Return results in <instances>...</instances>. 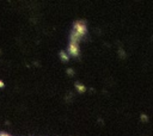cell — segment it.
Listing matches in <instances>:
<instances>
[{
	"label": "cell",
	"mask_w": 153,
	"mask_h": 136,
	"mask_svg": "<svg viewBox=\"0 0 153 136\" xmlns=\"http://www.w3.org/2000/svg\"><path fill=\"white\" fill-rule=\"evenodd\" d=\"M86 31H87L86 23L84 20H76L73 24V30L71 32L69 42H76V43H79V41L84 37V35L86 33Z\"/></svg>",
	"instance_id": "cell-1"
},
{
	"label": "cell",
	"mask_w": 153,
	"mask_h": 136,
	"mask_svg": "<svg viewBox=\"0 0 153 136\" xmlns=\"http://www.w3.org/2000/svg\"><path fill=\"white\" fill-rule=\"evenodd\" d=\"M68 54L76 57L79 56L80 54V49H79V43L76 42H69V45H68Z\"/></svg>",
	"instance_id": "cell-2"
},
{
	"label": "cell",
	"mask_w": 153,
	"mask_h": 136,
	"mask_svg": "<svg viewBox=\"0 0 153 136\" xmlns=\"http://www.w3.org/2000/svg\"><path fill=\"white\" fill-rule=\"evenodd\" d=\"M75 88H76V91L79 92V93H84L85 91H86V87L82 85V84H80V82H75Z\"/></svg>",
	"instance_id": "cell-3"
},
{
	"label": "cell",
	"mask_w": 153,
	"mask_h": 136,
	"mask_svg": "<svg viewBox=\"0 0 153 136\" xmlns=\"http://www.w3.org/2000/svg\"><path fill=\"white\" fill-rule=\"evenodd\" d=\"M59 56H60V58H61V61H63V62H67L68 60H69V55L66 52V51H61L60 54H59Z\"/></svg>",
	"instance_id": "cell-4"
},
{
	"label": "cell",
	"mask_w": 153,
	"mask_h": 136,
	"mask_svg": "<svg viewBox=\"0 0 153 136\" xmlns=\"http://www.w3.org/2000/svg\"><path fill=\"white\" fill-rule=\"evenodd\" d=\"M140 118H141V120H142V122H147V120H148V116H147V115H145V113H142V115L140 116Z\"/></svg>",
	"instance_id": "cell-5"
},
{
	"label": "cell",
	"mask_w": 153,
	"mask_h": 136,
	"mask_svg": "<svg viewBox=\"0 0 153 136\" xmlns=\"http://www.w3.org/2000/svg\"><path fill=\"white\" fill-rule=\"evenodd\" d=\"M67 73H68V75L72 76V75H73V69H72V68H68V69H67Z\"/></svg>",
	"instance_id": "cell-6"
},
{
	"label": "cell",
	"mask_w": 153,
	"mask_h": 136,
	"mask_svg": "<svg viewBox=\"0 0 153 136\" xmlns=\"http://www.w3.org/2000/svg\"><path fill=\"white\" fill-rule=\"evenodd\" d=\"M0 136H11V135L7 134V132H5V131H0Z\"/></svg>",
	"instance_id": "cell-7"
},
{
	"label": "cell",
	"mask_w": 153,
	"mask_h": 136,
	"mask_svg": "<svg viewBox=\"0 0 153 136\" xmlns=\"http://www.w3.org/2000/svg\"><path fill=\"white\" fill-rule=\"evenodd\" d=\"M118 52L121 54V56H122V57H124V56H126V55H124V51H123V50H120Z\"/></svg>",
	"instance_id": "cell-8"
},
{
	"label": "cell",
	"mask_w": 153,
	"mask_h": 136,
	"mask_svg": "<svg viewBox=\"0 0 153 136\" xmlns=\"http://www.w3.org/2000/svg\"><path fill=\"white\" fill-rule=\"evenodd\" d=\"M4 86H5V84H4V82L0 80V87H4Z\"/></svg>",
	"instance_id": "cell-9"
}]
</instances>
